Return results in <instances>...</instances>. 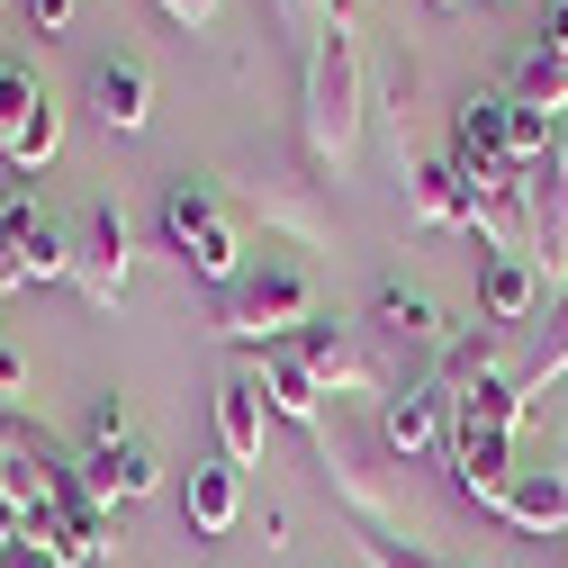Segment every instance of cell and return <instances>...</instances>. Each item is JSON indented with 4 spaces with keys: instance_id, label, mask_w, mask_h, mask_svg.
I'll use <instances>...</instances> for the list:
<instances>
[{
    "instance_id": "obj_1",
    "label": "cell",
    "mask_w": 568,
    "mask_h": 568,
    "mask_svg": "<svg viewBox=\"0 0 568 568\" xmlns=\"http://www.w3.org/2000/svg\"><path fill=\"white\" fill-rule=\"evenodd\" d=\"M298 135H307V163H316V172H343L352 154H362V37H352L343 19L316 28Z\"/></svg>"
},
{
    "instance_id": "obj_2",
    "label": "cell",
    "mask_w": 568,
    "mask_h": 568,
    "mask_svg": "<svg viewBox=\"0 0 568 568\" xmlns=\"http://www.w3.org/2000/svg\"><path fill=\"white\" fill-rule=\"evenodd\" d=\"M298 325H316V280L298 262H262V271H235L217 290V334L226 343H290Z\"/></svg>"
},
{
    "instance_id": "obj_3",
    "label": "cell",
    "mask_w": 568,
    "mask_h": 568,
    "mask_svg": "<svg viewBox=\"0 0 568 568\" xmlns=\"http://www.w3.org/2000/svg\"><path fill=\"white\" fill-rule=\"evenodd\" d=\"M379 452H388V443H379ZM379 452L316 424V469H325V487L362 515V532H388V541H397L406 524H424V506H415V478H406V469H379Z\"/></svg>"
},
{
    "instance_id": "obj_4",
    "label": "cell",
    "mask_w": 568,
    "mask_h": 568,
    "mask_svg": "<svg viewBox=\"0 0 568 568\" xmlns=\"http://www.w3.org/2000/svg\"><path fill=\"white\" fill-rule=\"evenodd\" d=\"M163 253L181 262V271H199V280H235V262H244V235H235V217H226V199L217 190H199V181H172L163 190Z\"/></svg>"
},
{
    "instance_id": "obj_5",
    "label": "cell",
    "mask_w": 568,
    "mask_h": 568,
    "mask_svg": "<svg viewBox=\"0 0 568 568\" xmlns=\"http://www.w3.org/2000/svg\"><path fill=\"white\" fill-rule=\"evenodd\" d=\"M469 235L478 253H532V181L515 163L496 181H469Z\"/></svg>"
},
{
    "instance_id": "obj_6",
    "label": "cell",
    "mask_w": 568,
    "mask_h": 568,
    "mask_svg": "<svg viewBox=\"0 0 568 568\" xmlns=\"http://www.w3.org/2000/svg\"><path fill=\"white\" fill-rule=\"evenodd\" d=\"M28 541H37L54 568H91V559L118 541V515H109V506H91V496H63V506L28 515Z\"/></svg>"
},
{
    "instance_id": "obj_7",
    "label": "cell",
    "mask_w": 568,
    "mask_h": 568,
    "mask_svg": "<svg viewBox=\"0 0 568 568\" xmlns=\"http://www.w3.org/2000/svg\"><path fill=\"white\" fill-rule=\"evenodd\" d=\"M126 262H135L126 217H118V207H91V226H82V244H73V290H82L91 307H118V298H126Z\"/></svg>"
},
{
    "instance_id": "obj_8",
    "label": "cell",
    "mask_w": 568,
    "mask_h": 568,
    "mask_svg": "<svg viewBox=\"0 0 568 568\" xmlns=\"http://www.w3.org/2000/svg\"><path fill=\"white\" fill-rule=\"evenodd\" d=\"M290 343H298V362L316 371L325 397H379V371H371V352L352 343V325H325V316H316V325H298Z\"/></svg>"
},
{
    "instance_id": "obj_9",
    "label": "cell",
    "mask_w": 568,
    "mask_h": 568,
    "mask_svg": "<svg viewBox=\"0 0 568 568\" xmlns=\"http://www.w3.org/2000/svg\"><path fill=\"white\" fill-rule=\"evenodd\" d=\"M379 443H388V460H415V452L452 443V397H443L434 379H415V388L379 397Z\"/></svg>"
},
{
    "instance_id": "obj_10",
    "label": "cell",
    "mask_w": 568,
    "mask_h": 568,
    "mask_svg": "<svg viewBox=\"0 0 568 568\" xmlns=\"http://www.w3.org/2000/svg\"><path fill=\"white\" fill-rule=\"evenodd\" d=\"M452 478H460L469 506H496L515 487V434H487V424L452 415Z\"/></svg>"
},
{
    "instance_id": "obj_11",
    "label": "cell",
    "mask_w": 568,
    "mask_h": 568,
    "mask_svg": "<svg viewBox=\"0 0 568 568\" xmlns=\"http://www.w3.org/2000/svg\"><path fill=\"white\" fill-rule=\"evenodd\" d=\"M452 163H460V181H496L515 163L506 154V100H496V91H469L452 109Z\"/></svg>"
},
{
    "instance_id": "obj_12",
    "label": "cell",
    "mask_w": 568,
    "mask_h": 568,
    "mask_svg": "<svg viewBox=\"0 0 568 568\" xmlns=\"http://www.w3.org/2000/svg\"><path fill=\"white\" fill-rule=\"evenodd\" d=\"M244 199H253V217H262V226H280L290 244H325V235H334V217H325L316 181H298V172H262Z\"/></svg>"
},
{
    "instance_id": "obj_13",
    "label": "cell",
    "mask_w": 568,
    "mask_h": 568,
    "mask_svg": "<svg viewBox=\"0 0 568 568\" xmlns=\"http://www.w3.org/2000/svg\"><path fill=\"white\" fill-rule=\"evenodd\" d=\"M532 181V262L568 271V126H559V154L524 172Z\"/></svg>"
},
{
    "instance_id": "obj_14",
    "label": "cell",
    "mask_w": 568,
    "mask_h": 568,
    "mask_svg": "<svg viewBox=\"0 0 568 568\" xmlns=\"http://www.w3.org/2000/svg\"><path fill=\"white\" fill-rule=\"evenodd\" d=\"M397 181H406V226H469V181H460V163H452V154L406 163Z\"/></svg>"
},
{
    "instance_id": "obj_15",
    "label": "cell",
    "mask_w": 568,
    "mask_h": 568,
    "mask_svg": "<svg viewBox=\"0 0 568 568\" xmlns=\"http://www.w3.org/2000/svg\"><path fill=\"white\" fill-rule=\"evenodd\" d=\"M262 397H271V415H290V424H307V434H316V424H325V388H316V371L298 362V343H262Z\"/></svg>"
},
{
    "instance_id": "obj_16",
    "label": "cell",
    "mask_w": 568,
    "mask_h": 568,
    "mask_svg": "<svg viewBox=\"0 0 568 568\" xmlns=\"http://www.w3.org/2000/svg\"><path fill=\"white\" fill-rule=\"evenodd\" d=\"M154 487V452L145 443H118V452H91L82 469H73V496H91V506H135V496Z\"/></svg>"
},
{
    "instance_id": "obj_17",
    "label": "cell",
    "mask_w": 568,
    "mask_h": 568,
    "mask_svg": "<svg viewBox=\"0 0 568 568\" xmlns=\"http://www.w3.org/2000/svg\"><path fill=\"white\" fill-rule=\"evenodd\" d=\"M496 515H506L515 532H568V469H515V487L496 496Z\"/></svg>"
},
{
    "instance_id": "obj_18",
    "label": "cell",
    "mask_w": 568,
    "mask_h": 568,
    "mask_svg": "<svg viewBox=\"0 0 568 568\" xmlns=\"http://www.w3.org/2000/svg\"><path fill=\"white\" fill-rule=\"evenodd\" d=\"M262 424H271L262 379H253V371H244V379H226V388H217V452H226L235 469H253V460H262Z\"/></svg>"
},
{
    "instance_id": "obj_19",
    "label": "cell",
    "mask_w": 568,
    "mask_h": 568,
    "mask_svg": "<svg viewBox=\"0 0 568 568\" xmlns=\"http://www.w3.org/2000/svg\"><path fill=\"white\" fill-rule=\"evenodd\" d=\"M235 515H244V478H235V460H199V469H190V532L217 541V532H235Z\"/></svg>"
},
{
    "instance_id": "obj_20",
    "label": "cell",
    "mask_w": 568,
    "mask_h": 568,
    "mask_svg": "<svg viewBox=\"0 0 568 568\" xmlns=\"http://www.w3.org/2000/svg\"><path fill=\"white\" fill-rule=\"evenodd\" d=\"M371 325H379V334H397V343H415V352H434V362H443V343H452V316L424 298V290H379Z\"/></svg>"
},
{
    "instance_id": "obj_21",
    "label": "cell",
    "mask_w": 568,
    "mask_h": 568,
    "mask_svg": "<svg viewBox=\"0 0 568 568\" xmlns=\"http://www.w3.org/2000/svg\"><path fill=\"white\" fill-rule=\"evenodd\" d=\"M91 109H100L109 135H145V118H154V82H145V63H109V73L91 82Z\"/></svg>"
},
{
    "instance_id": "obj_22",
    "label": "cell",
    "mask_w": 568,
    "mask_h": 568,
    "mask_svg": "<svg viewBox=\"0 0 568 568\" xmlns=\"http://www.w3.org/2000/svg\"><path fill=\"white\" fill-rule=\"evenodd\" d=\"M478 290H487V316H496V325H524L532 298H541V262H532V253H487V280H478Z\"/></svg>"
},
{
    "instance_id": "obj_23",
    "label": "cell",
    "mask_w": 568,
    "mask_h": 568,
    "mask_svg": "<svg viewBox=\"0 0 568 568\" xmlns=\"http://www.w3.org/2000/svg\"><path fill=\"white\" fill-rule=\"evenodd\" d=\"M496 343H506V325L452 334V343H443V362H434V388H443V397H469L478 379H496Z\"/></svg>"
},
{
    "instance_id": "obj_24",
    "label": "cell",
    "mask_w": 568,
    "mask_h": 568,
    "mask_svg": "<svg viewBox=\"0 0 568 568\" xmlns=\"http://www.w3.org/2000/svg\"><path fill=\"white\" fill-rule=\"evenodd\" d=\"M452 415L487 424V434H515V424H532V397H524L515 379H478L469 397H452Z\"/></svg>"
},
{
    "instance_id": "obj_25",
    "label": "cell",
    "mask_w": 568,
    "mask_h": 568,
    "mask_svg": "<svg viewBox=\"0 0 568 568\" xmlns=\"http://www.w3.org/2000/svg\"><path fill=\"white\" fill-rule=\"evenodd\" d=\"M0 154H10V172H45V163L63 154V109H54V100H37V109L19 118V135H10Z\"/></svg>"
},
{
    "instance_id": "obj_26",
    "label": "cell",
    "mask_w": 568,
    "mask_h": 568,
    "mask_svg": "<svg viewBox=\"0 0 568 568\" xmlns=\"http://www.w3.org/2000/svg\"><path fill=\"white\" fill-rule=\"evenodd\" d=\"M559 126H568V118L506 100V154H515V172H532V163H550V154H559Z\"/></svg>"
},
{
    "instance_id": "obj_27",
    "label": "cell",
    "mask_w": 568,
    "mask_h": 568,
    "mask_svg": "<svg viewBox=\"0 0 568 568\" xmlns=\"http://www.w3.org/2000/svg\"><path fill=\"white\" fill-rule=\"evenodd\" d=\"M515 100H524V109L568 118V54H541V45H532V54L515 63Z\"/></svg>"
},
{
    "instance_id": "obj_28",
    "label": "cell",
    "mask_w": 568,
    "mask_h": 568,
    "mask_svg": "<svg viewBox=\"0 0 568 568\" xmlns=\"http://www.w3.org/2000/svg\"><path fill=\"white\" fill-rule=\"evenodd\" d=\"M37 226H45V207L37 199H0V280H28V244H37Z\"/></svg>"
},
{
    "instance_id": "obj_29",
    "label": "cell",
    "mask_w": 568,
    "mask_h": 568,
    "mask_svg": "<svg viewBox=\"0 0 568 568\" xmlns=\"http://www.w3.org/2000/svg\"><path fill=\"white\" fill-rule=\"evenodd\" d=\"M559 371H568V307H559V316L541 325V343H532V362H524V379H515V388L532 397V388H550Z\"/></svg>"
},
{
    "instance_id": "obj_30",
    "label": "cell",
    "mask_w": 568,
    "mask_h": 568,
    "mask_svg": "<svg viewBox=\"0 0 568 568\" xmlns=\"http://www.w3.org/2000/svg\"><path fill=\"white\" fill-rule=\"evenodd\" d=\"M45 100V82L28 73V63H0V145H10V135H19V118Z\"/></svg>"
},
{
    "instance_id": "obj_31",
    "label": "cell",
    "mask_w": 568,
    "mask_h": 568,
    "mask_svg": "<svg viewBox=\"0 0 568 568\" xmlns=\"http://www.w3.org/2000/svg\"><path fill=\"white\" fill-rule=\"evenodd\" d=\"M28 280H37V290H45V280H73V244H63V226L45 217L37 226V244H28Z\"/></svg>"
},
{
    "instance_id": "obj_32",
    "label": "cell",
    "mask_w": 568,
    "mask_h": 568,
    "mask_svg": "<svg viewBox=\"0 0 568 568\" xmlns=\"http://www.w3.org/2000/svg\"><path fill=\"white\" fill-rule=\"evenodd\" d=\"M362 559H371V568H452V559H434V550H406V541H388V532H362Z\"/></svg>"
},
{
    "instance_id": "obj_33",
    "label": "cell",
    "mask_w": 568,
    "mask_h": 568,
    "mask_svg": "<svg viewBox=\"0 0 568 568\" xmlns=\"http://www.w3.org/2000/svg\"><path fill=\"white\" fill-rule=\"evenodd\" d=\"M126 443V397H100L91 406V452H118Z\"/></svg>"
},
{
    "instance_id": "obj_34",
    "label": "cell",
    "mask_w": 568,
    "mask_h": 568,
    "mask_svg": "<svg viewBox=\"0 0 568 568\" xmlns=\"http://www.w3.org/2000/svg\"><path fill=\"white\" fill-rule=\"evenodd\" d=\"M154 10H163L172 28H190V37H199L207 19H217V10H226V0H154Z\"/></svg>"
},
{
    "instance_id": "obj_35",
    "label": "cell",
    "mask_w": 568,
    "mask_h": 568,
    "mask_svg": "<svg viewBox=\"0 0 568 568\" xmlns=\"http://www.w3.org/2000/svg\"><path fill=\"white\" fill-rule=\"evenodd\" d=\"M37 443V424L19 415V406H0V460H10V452H28Z\"/></svg>"
},
{
    "instance_id": "obj_36",
    "label": "cell",
    "mask_w": 568,
    "mask_h": 568,
    "mask_svg": "<svg viewBox=\"0 0 568 568\" xmlns=\"http://www.w3.org/2000/svg\"><path fill=\"white\" fill-rule=\"evenodd\" d=\"M541 54H568V0H550V10H541Z\"/></svg>"
},
{
    "instance_id": "obj_37",
    "label": "cell",
    "mask_w": 568,
    "mask_h": 568,
    "mask_svg": "<svg viewBox=\"0 0 568 568\" xmlns=\"http://www.w3.org/2000/svg\"><path fill=\"white\" fill-rule=\"evenodd\" d=\"M19 388H28V362H19V352H10V343H0V406H10Z\"/></svg>"
},
{
    "instance_id": "obj_38",
    "label": "cell",
    "mask_w": 568,
    "mask_h": 568,
    "mask_svg": "<svg viewBox=\"0 0 568 568\" xmlns=\"http://www.w3.org/2000/svg\"><path fill=\"white\" fill-rule=\"evenodd\" d=\"M28 19L37 28H73V0H28Z\"/></svg>"
},
{
    "instance_id": "obj_39",
    "label": "cell",
    "mask_w": 568,
    "mask_h": 568,
    "mask_svg": "<svg viewBox=\"0 0 568 568\" xmlns=\"http://www.w3.org/2000/svg\"><path fill=\"white\" fill-rule=\"evenodd\" d=\"M19 541H28V515L10 506V496H0V550H19Z\"/></svg>"
},
{
    "instance_id": "obj_40",
    "label": "cell",
    "mask_w": 568,
    "mask_h": 568,
    "mask_svg": "<svg viewBox=\"0 0 568 568\" xmlns=\"http://www.w3.org/2000/svg\"><path fill=\"white\" fill-rule=\"evenodd\" d=\"M0 568H54V559H45L37 541H19V550H0Z\"/></svg>"
},
{
    "instance_id": "obj_41",
    "label": "cell",
    "mask_w": 568,
    "mask_h": 568,
    "mask_svg": "<svg viewBox=\"0 0 568 568\" xmlns=\"http://www.w3.org/2000/svg\"><path fill=\"white\" fill-rule=\"evenodd\" d=\"M434 10H460V0H434Z\"/></svg>"
},
{
    "instance_id": "obj_42",
    "label": "cell",
    "mask_w": 568,
    "mask_h": 568,
    "mask_svg": "<svg viewBox=\"0 0 568 568\" xmlns=\"http://www.w3.org/2000/svg\"><path fill=\"white\" fill-rule=\"evenodd\" d=\"M0 298H10V280H0Z\"/></svg>"
},
{
    "instance_id": "obj_43",
    "label": "cell",
    "mask_w": 568,
    "mask_h": 568,
    "mask_svg": "<svg viewBox=\"0 0 568 568\" xmlns=\"http://www.w3.org/2000/svg\"><path fill=\"white\" fill-rule=\"evenodd\" d=\"M487 568H496V559H487Z\"/></svg>"
}]
</instances>
